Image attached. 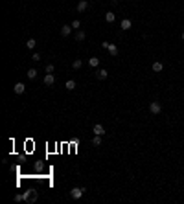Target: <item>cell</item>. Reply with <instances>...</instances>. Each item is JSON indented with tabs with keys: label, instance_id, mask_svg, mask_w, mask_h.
I'll list each match as a JSON object with an SVG mask.
<instances>
[{
	"label": "cell",
	"instance_id": "1",
	"mask_svg": "<svg viewBox=\"0 0 184 204\" xmlns=\"http://www.w3.org/2000/svg\"><path fill=\"white\" fill-rule=\"evenodd\" d=\"M85 191H87L85 188H72V190H70V197L77 201V199H81L85 195Z\"/></svg>",
	"mask_w": 184,
	"mask_h": 204
},
{
	"label": "cell",
	"instance_id": "2",
	"mask_svg": "<svg viewBox=\"0 0 184 204\" xmlns=\"http://www.w3.org/2000/svg\"><path fill=\"white\" fill-rule=\"evenodd\" d=\"M149 111H151V114H160L162 105H160L158 101H151V103H149Z\"/></svg>",
	"mask_w": 184,
	"mask_h": 204
},
{
	"label": "cell",
	"instance_id": "3",
	"mask_svg": "<svg viewBox=\"0 0 184 204\" xmlns=\"http://www.w3.org/2000/svg\"><path fill=\"white\" fill-rule=\"evenodd\" d=\"M92 132H94L96 136H103V134H105V127H103L101 123H96V125L92 127Z\"/></svg>",
	"mask_w": 184,
	"mask_h": 204
},
{
	"label": "cell",
	"instance_id": "4",
	"mask_svg": "<svg viewBox=\"0 0 184 204\" xmlns=\"http://www.w3.org/2000/svg\"><path fill=\"white\" fill-rule=\"evenodd\" d=\"M13 92H15V94H24V92H26V85L20 83V81H18V83H15Z\"/></svg>",
	"mask_w": 184,
	"mask_h": 204
},
{
	"label": "cell",
	"instance_id": "5",
	"mask_svg": "<svg viewBox=\"0 0 184 204\" xmlns=\"http://www.w3.org/2000/svg\"><path fill=\"white\" fill-rule=\"evenodd\" d=\"M53 83H55V76H53V74H46L44 76V85L50 87V85H53Z\"/></svg>",
	"mask_w": 184,
	"mask_h": 204
},
{
	"label": "cell",
	"instance_id": "6",
	"mask_svg": "<svg viewBox=\"0 0 184 204\" xmlns=\"http://www.w3.org/2000/svg\"><path fill=\"white\" fill-rule=\"evenodd\" d=\"M107 76H109V72H107V70H105V68H100V70H98V72H96V77H98V79H100V81L107 79Z\"/></svg>",
	"mask_w": 184,
	"mask_h": 204
},
{
	"label": "cell",
	"instance_id": "7",
	"mask_svg": "<svg viewBox=\"0 0 184 204\" xmlns=\"http://www.w3.org/2000/svg\"><path fill=\"white\" fill-rule=\"evenodd\" d=\"M131 26H133V22L129 20V18H123L122 22H120V28H122L123 31H127V30H131Z\"/></svg>",
	"mask_w": 184,
	"mask_h": 204
},
{
	"label": "cell",
	"instance_id": "8",
	"mask_svg": "<svg viewBox=\"0 0 184 204\" xmlns=\"http://www.w3.org/2000/svg\"><path fill=\"white\" fill-rule=\"evenodd\" d=\"M151 68H153V72H156V74H160L164 70V63H160V61H155L153 63V66H151Z\"/></svg>",
	"mask_w": 184,
	"mask_h": 204
},
{
	"label": "cell",
	"instance_id": "9",
	"mask_svg": "<svg viewBox=\"0 0 184 204\" xmlns=\"http://www.w3.org/2000/svg\"><path fill=\"white\" fill-rule=\"evenodd\" d=\"M72 30H74V28H72L70 24L61 26V35H63V37H68V35H70V31H72Z\"/></svg>",
	"mask_w": 184,
	"mask_h": 204
},
{
	"label": "cell",
	"instance_id": "10",
	"mask_svg": "<svg viewBox=\"0 0 184 204\" xmlns=\"http://www.w3.org/2000/svg\"><path fill=\"white\" fill-rule=\"evenodd\" d=\"M87 7H88V2H87V0H79V2H77V7H76V9L79 11V13H83Z\"/></svg>",
	"mask_w": 184,
	"mask_h": 204
},
{
	"label": "cell",
	"instance_id": "11",
	"mask_svg": "<svg viewBox=\"0 0 184 204\" xmlns=\"http://www.w3.org/2000/svg\"><path fill=\"white\" fill-rule=\"evenodd\" d=\"M109 53H111L112 57H116L118 55V46L116 44H109Z\"/></svg>",
	"mask_w": 184,
	"mask_h": 204
},
{
	"label": "cell",
	"instance_id": "12",
	"mask_svg": "<svg viewBox=\"0 0 184 204\" xmlns=\"http://www.w3.org/2000/svg\"><path fill=\"white\" fill-rule=\"evenodd\" d=\"M85 37H87V33H85L83 30H77L76 31V41H85Z\"/></svg>",
	"mask_w": 184,
	"mask_h": 204
},
{
	"label": "cell",
	"instance_id": "13",
	"mask_svg": "<svg viewBox=\"0 0 184 204\" xmlns=\"http://www.w3.org/2000/svg\"><path fill=\"white\" fill-rule=\"evenodd\" d=\"M88 64H90L92 68H98V66H100V59L98 57H90L88 59Z\"/></svg>",
	"mask_w": 184,
	"mask_h": 204
},
{
	"label": "cell",
	"instance_id": "14",
	"mask_svg": "<svg viewBox=\"0 0 184 204\" xmlns=\"http://www.w3.org/2000/svg\"><path fill=\"white\" fill-rule=\"evenodd\" d=\"M35 46H37V41H35V39H28V41H26V48L28 50H33Z\"/></svg>",
	"mask_w": 184,
	"mask_h": 204
},
{
	"label": "cell",
	"instance_id": "15",
	"mask_svg": "<svg viewBox=\"0 0 184 204\" xmlns=\"http://www.w3.org/2000/svg\"><path fill=\"white\" fill-rule=\"evenodd\" d=\"M65 88H66V90H74V88H76V81H74V79H68V81L65 83Z\"/></svg>",
	"mask_w": 184,
	"mask_h": 204
},
{
	"label": "cell",
	"instance_id": "16",
	"mask_svg": "<svg viewBox=\"0 0 184 204\" xmlns=\"http://www.w3.org/2000/svg\"><path fill=\"white\" fill-rule=\"evenodd\" d=\"M114 18H116V15L112 13V11H107V13H105V20L107 22H114Z\"/></svg>",
	"mask_w": 184,
	"mask_h": 204
},
{
	"label": "cell",
	"instance_id": "17",
	"mask_svg": "<svg viewBox=\"0 0 184 204\" xmlns=\"http://www.w3.org/2000/svg\"><path fill=\"white\" fill-rule=\"evenodd\" d=\"M81 66H83V61H81V59H74L72 68H74V70H77V68H81Z\"/></svg>",
	"mask_w": 184,
	"mask_h": 204
},
{
	"label": "cell",
	"instance_id": "18",
	"mask_svg": "<svg viewBox=\"0 0 184 204\" xmlns=\"http://www.w3.org/2000/svg\"><path fill=\"white\" fill-rule=\"evenodd\" d=\"M37 74H39V72H37V70H35V68H30V70H28V74H26V76H28L30 79H35V77H37Z\"/></svg>",
	"mask_w": 184,
	"mask_h": 204
},
{
	"label": "cell",
	"instance_id": "19",
	"mask_svg": "<svg viewBox=\"0 0 184 204\" xmlns=\"http://www.w3.org/2000/svg\"><path fill=\"white\" fill-rule=\"evenodd\" d=\"M31 193H33V190H28V191H24V193H22V199H24L26 202H30V199H31Z\"/></svg>",
	"mask_w": 184,
	"mask_h": 204
},
{
	"label": "cell",
	"instance_id": "20",
	"mask_svg": "<svg viewBox=\"0 0 184 204\" xmlns=\"http://www.w3.org/2000/svg\"><path fill=\"white\" fill-rule=\"evenodd\" d=\"M92 145H96V147H100V145H101V136H96V134H94V138H92Z\"/></svg>",
	"mask_w": 184,
	"mask_h": 204
},
{
	"label": "cell",
	"instance_id": "21",
	"mask_svg": "<svg viewBox=\"0 0 184 204\" xmlns=\"http://www.w3.org/2000/svg\"><path fill=\"white\" fill-rule=\"evenodd\" d=\"M46 74H53V70H55V66H53V64H46Z\"/></svg>",
	"mask_w": 184,
	"mask_h": 204
},
{
	"label": "cell",
	"instance_id": "22",
	"mask_svg": "<svg viewBox=\"0 0 184 204\" xmlns=\"http://www.w3.org/2000/svg\"><path fill=\"white\" fill-rule=\"evenodd\" d=\"M72 28H74V30H79V28H81V22H79V20H74V22H72Z\"/></svg>",
	"mask_w": 184,
	"mask_h": 204
},
{
	"label": "cell",
	"instance_id": "23",
	"mask_svg": "<svg viewBox=\"0 0 184 204\" xmlns=\"http://www.w3.org/2000/svg\"><path fill=\"white\" fill-rule=\"evenodd\" d=\"M31 61H41V53H37V52H35L33 55H31Z\"/></svg>",
	"mask_w": 184,
	"mask_h": 204
},
{
	"label": "cell",
	"instance_id": "24",
	"mask_svg": "<svg viewBox=\"0 0 184 204\" xmlns=\"http://www.w3.org/2000/svg\"><path fill=\"white\" fill-rule=\"evenodd\" d=\"M13 199H15V202H20V201H24V199H22V193H17Z\"/></svg>",
	"mask_w": 184,
	"mask_h": 204
},
{
	"label": "cell",
	"instance_id": "25",
	"mask_svg": "<svg viewBox=\"0 0 184 204\" xmlns=\"http://www.w3.org/2000/svg\"><path fill=\"white\" fill-rule=\"evenodd\" d=\"M35 201H37V191L33 190V193H31V199H30V202H35Z\"/></svg>",
	"mask_w": 184,
	"mask_h": 204
},
{
	"label": "cell",
	"instance_id": "26",
	"mask_svg": "<svg viewBox=\"0 0 184 204\" xmlns=\"http://www.w3.org/2000/svg\"><path fill=\"white\" fill-rule=\"evenodd\" d=\"M109 44H111V42H101V48H105V50H109Z\"/></svg>",
	"mask_w": 184,
	"mask_h": 204
},
{
	"label": "cell",
	"instance_id": "27",
	"mask_svg": "<svg viewBox=\"0 0 184 204\" xmlns=\"http://www.w3.org/2000/svg\"><path fill=\"white\" fill-rule=\"evenodd\" d=\"M111 4H118V0H111Z\"/></svg>",
	"mask_w": 184,
	"mask_h": 204
},
{
	"label": "cell",
	"instance_id": "28",
	"mask_svg": "<svg viewBox=\"0 0 184 204\" xmlns=\"http://www.w3.org/2000/svg\"><path fill=\"white\" fill-rule=\"evenodd\" d=\"M182 41H184V31H182Z\"/></svg>",
	"mask_w": 184,
	"mask_h": 204
}]
</instances>
